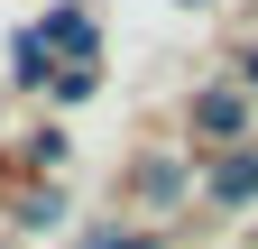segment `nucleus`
<instances>
[{"label": "nucleus", "mask_w": 258, "mask_h": 249, "mask_svg": "<svg viewBox=\"0 0 258 249\" xmlns=\"http://www.w3.org/2000/svg\"><path fill=\"white\" fill-rule=\"evenodd\" d=\"M249 83H258V46H249Z\"/></svg>", "instance_id": "nucleus-6"}, {"label": "nucleus", "mask_w": 258, "mask_h": 249, "mask_svg": "<svg viewBox=\"0 0 258 249\" xmlns=\"http://www.w3.org/2000/svg\"><path fill=\"white\" fill-rule=\"evenodd\" d=\"M249 194H258V157L240 148V157H221V166H212V203H249Z\"/></svg>", "instance_id": "nucleus-1"}, {"label": "nucleus", "mask_w": 258, "mask_h": 249, "mask_svg": "<svg viewBox=\"0 0 258 249\" xmlns=\"http://www.w3.org/2000/svg\"><path fill=\"white\" fill-rule=\"evenodd\" d=\"M37 46H64V55H92V19H83V10H55V19L37 28Z\"/></svg>", "instance_id": "nucleus-2"}, {"label": "nucleus", "mask_w": 258, "mask_h": 249, "mask_svg": "<svg viewBox=\"0 0 258 249\" xmlns=\"http://www.w3.org/2000/svg\"><path fill=\"white\" fill-rule=\"evenodd\" d=\"M10 65H19V83H46V46H37V28L10 46Z\"/></svg>", "instance_id": "nucleus-4"}, {"label": "nucleus", "mask_w": 258, "mask_h": 249, "mask_svg": "<svg viewBox=\"0 0 258 249\" xmlns=\"http://www.w3.org/2000/svg\"><path fill=\"white\" fill-rule=\"evenodd\" d=\"M194 120H203V130H240V92H203Z\"/></svg>", "instance_id": "nucleus-3"}, {"label": "nucleus", "mask_w": 258, "mask_h": 249, "mask_svg": "<svg viewBox=\"0 0 258 249\" xmlns=\"http://www.w3.org/2000/svg\"><path fill=\"white\" fill-rule=\"evenodd\" d=\"M92 249H148V240H92Z\"/></svg>", "instance_id": "nucleus-5"}]
</instances>
